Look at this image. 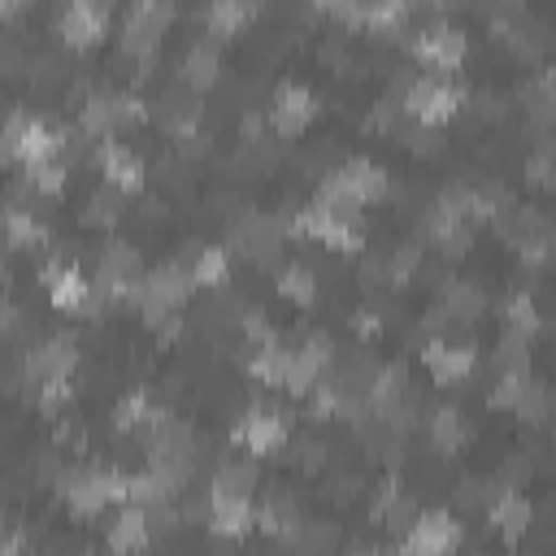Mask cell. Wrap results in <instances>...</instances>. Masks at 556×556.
<instances>
[{
  "label": "cell",
  "mask_w": 556,
  "mask_h": 556,
  "mask_svg": "<svg viewBox=\"0 0 556 556\" xmlns=\"http://www.w3.org/2000/svg\"><path fill=\"white\" fill-rule=\"evenodd\" d=\"M139 274H143V261H139V248H135L130 239H109V243L100 248V274H96V282H100L113 300H126L130 287L139 282Z\"/></svg>",
  "instance_id": "9"
},
{
  "label": "cell",
  "mask_w": 556,
  "mask_h": 556,
  "mask_svg": "<svg viewBox=\"0 0 556 556\" xmlns=\"http://www.w3.org/2000/svg\"><path fill=\"white\" fill-rule=\"evenodd\" d=\"M482 308H486V295H482L478 282H447V291H443V317L473 321Z\"/></svg>",
  "instance_id": "26"
},
{
  "label": "cell",
  "mask_w": 556,
  "mask_h": 556,
  "mask_svg": "<svg viewBox=\"0 0 556 556\" xmlns=\"http://www.w3.org/2000/svg\"><path fill=\"white\" fill-rule=\"evenodd\" d=\"M0 226H4L9 243H17V248H43L48 243V226L35 217V208H9L4 204Z\"/></svg>",
  "instance_id": "21"
},
{
  "label": "cell",
  "mask_w": 556,
  "mask_h": 556,
  "mask_svg": "<svg viewBox=\"0 0 556 556\" xmlns=\"http://www.w3.org/2000/svg\"><path fill=\"white\" fill-rule=\"evenodd\" d=\"M17 547H22V539L9 534V530H0V552H17Z\"/></svg>",
  "instance_id": "36"
},
{
  "label": "cell",
  "mask_w": 556,
  "mask_h": 556,
  "mask_svg": "<svg viewBox=\"0 0 556 556\" xmlns=\"http://www.w3.org/2000/svg\"><path fill=\"white\" fill-rule=\"evenodd\" d=\"M421 361H426L434 382H465L473 374V365H478L473 348L469 343H452V339H430L421 348Z\"/></svg>",
  "instance_id": "13"
},
{
  "label": "cell",
  "mask_w": 556,
  "mask_h": 556,
  "mask_svg": "<svg viewBox=\"0 0 556 556\" xmlns=\"http://www.w3.org/2000/svg\"><path fill=\"white\" fill-rule=\"evenodd\" d=\"M547 387L539 382V378H526V387H521V395H517V404H513V413L521 417V421H543L547 417Z\"/></svg>",
  "instance_id": "32"
},
{
  "label": "cell",
  "mask_w": 556,
  "mask_h": 556,
  "mask_svg": "<svg viewBox=\"0 0 556 556\" xmlns=\"http://www.w3.org/2000/svg\"><path fill=\"white\" fill-rule=\"evenodd\" d=\"M256 526H261L265 534H295L304 521H300L291 495H269V500L256 508Z\"/></svg>",
  "instance_id": "28"
},
{
  "label": "cell",
  "mask_w": 556,
  "mask_h": 556,
  "mask_svg": "<svg viewBox=\"0 0 556 556\" xmlns=\"http://www.w3.org/2000/svg\"><path fill=\"white\" fill-rule=\"evenodd\" d=\"M274 287H278V295H287L291 304H313V300H317V274H313L308 265H300V261L274 269Z\"/></svg>",
  "instance_id": "24"
},
{
  "label": "cell",
  "mask_w": 556,
  "mask_h": 556,
  "mask_svg": "<svg viewBox=\"0 0 556 556\" xmlns=\"http://www.w3.org/2000/svg\"><path fill=\"white\" fill-rule=\"evenodd\" d=\"M187 291H191V274H187V265H156V269L139 274V282L130 287L126 300H135L139 313H143V321L152 326L156 317L174 313V308L187 300Z\"/></svg>",
  "instance_id": "4"
},
{
  "label": "cell",
  "mask_w": 556,
  "mask_h": 556,
  "mask_svg": "<svg viewBox=\"0 0 556 556\" xmlns=\"http://www.w3.org/2000/svg\"><path fill=\"white\" fill-rule=\"evenodd\" d=\"M122 195L126 191H117V187H100V191H91L87 195V204H83V222L87 226H109V222H117V213H122Z\"/></svg>",
  "instance_id": "30"
},
{
  "label": "cell",
  "mask_w": 556,
  "mask_h": 556,
  "mask_svg": "<svg viewBox=\"0 0 556 556\" xmlns=\"http://www.w3.org/2000/svg\"><path fill=\"white\" fill-rule=\"evenodd\" d=\"M174 22V0H135L122 26V52L135 61V74H143V65L156 56V43L165 35V26Z\"/></svg>",
  "instance_id": "2"
},
{
  "label": "cell",
  "mask_w": 556,
  "mask_h": 556,
  "mask_svg": "<svg viewBox=\"0 0 556 556\" xmlns=\"http://www.w3.org/2000/svg\"><path fill=\"white\" fill-rule=\"evenodd\" d=\"M400 104L421 126H439L460 109V87H452L447 78H408L400 91Z\"/></svg>",
  "instance_id": "7"
},
{
  "label": "cell",
  "mask_w": 556,
  "mask_h": 556,
  "mask_svg": "<svg viewBox=\"0 0 556 556\" xmlns=\"http://www.w3.org/2000/svg\"><path fill=\"white\" fill-rule=\"evenodd\" d=\"M430 439H434V447L439 452H460L465 447V439H469V421L456 413V408H434L430 413Z\"/></svg>",
  "instance_id": "27"
},
{
  "label": "cell",
  "mask_w": 556,
  "mask_h": 556,
  "mask_svg": "<svg viewBox=\"0 0 556 556\" xmlns=\"http://www.w3.org/2000/svg\"><path fill=\"white\" fill-rule=\"evenodd\" d=\"M404 22H408V4L404 0H361V26L400 30Z\"/></svg>",
  "instance_id": "29"
},
{
  "label": "cell",
  "mask_w": 556,
  "mask_h": 556,
  "mask_svg": "<svg viewBox=\"0 0 556 556\" xmlns=\"http://www.w3.org/2000/svg\"><path fill=\"white\" fill-rule=\"evenodd\" d=\"M156 413H161V408L152 404L148 391H126V395L117 400V408H113V426H117L122 434H143V426H148Z\"/></svg>",
  "instance_id": "23"
},
{
  "label": "cell",
  "mask_w": 556,
  "mask_h": 556,
  "mask_svg": "<svg viewBox=\"0 0 556 556\" xmlns=\"http://www.w3.org/2000/svg\"><path fill=\"white\" fill-rule=\"evenodd\" d=\"M413 52H417V61H426L434 70H456L465 61V35L447 22H430V26L417 30Z\"/></svg>",
  "instance_id": "12"
},
{
  "label": "cell",
  "mask_w": 556,
  "mask_h": 556,
  "mask_svg": "<svg viewBox=\"0 0 556 556\" xmlns=\"http://www.w3.org/2000/svg\"><path fill=\"white\" fill-rule=\"evenodd\" d=\"M486 517H491V526L504 534V543H521V534H526V526H530V504L521 500L517 486H500L495 500L486 504Z\"/></svg>",
  "instance_id": "17"
},
{
  "label": "cell",
  "mask_w": 556,
  "mask_h": 556,
  "mask_svg": "<svg viewBox=\"0 0 556 556\" xmlns=\"http://www.w3.org/2000/svg\"><path fill=\"white\" fill-rule=\"evenodd\" d=\"M317 113V100L308 87L300 83H282L274 96H269V109H265V126L274 135H300Z\"/></svg>",
  "instance_id": "10"
},
{
  "label": "cell",
  "mask_w": 556,
  "mask_h": 556,
  "mask_svg": "<svg viewBox=\"0 0 556 556\" xmlns=\"http://www.w3.org/2000/svg\"><path fill=\"white\" fill-rule=\"evenodd\" d=\"M547 178H552V156H547V148H543V152H534V156H530V182H539V187H543Z\"/></svg>",
  "instance_id": "35"
},
{
  "label": "cell",
  "mask_w": 556,
  "mask_h": 556,
  "mask_svg": "<svg viewBox=\"0 0 556 556\" xmlns=\"http://www.w3.org/2000/svg\"><path fill=\"white\" fill-rule=\"evenodd\" d=\"M78 365V343L70 334H52V339H39L30 343V352L22 356V378L39 391L48 382H65Z\"/></svg>",
  "instance_id": "6"
},
{
  "label": "cell",
  "mask_w": 556,
  "mask_h": 556,
  "mask_svg": "<svg viewBox=\"0 0 556 556\" xmlns=\"http://www.w3.org/2000/svg\"><path fill=\"white\" fill-rule=\"evenodd\" d=\"M456 543H460V526L447 513H417L413 526L404 530V552H417V556H439V552H452Z\"/></svg>",
  "instance_id": "11"
},
{
  "label": "cell",
  "mask_w": 556,
  "mask_h": 556,
  "mask_svg": "<svg viewBox=\"0 0 556 556\" xmlns=\"http://www.w3.org/2000/svg\"><path fill=\"white\" fill-rule=\"evenodd\" d=\"M291 230L304 235V239H317L326 248H339V252H356L361 248V217L356 213L326 208L321 200H313L308 208H300L291 217Z\"/></svg>",
  "instance_id": "5"
},
{
  "label": "cell",
  "mask_w": 556,
  "mask_h": 556,
  "mask_svg": "<svg viewBox=\"0 0 556 556\" xmlns=\"http://www.w3.org/2000/svg\"><path fill=\"white\" fill-rule=\"evenodd\" d=\"M26 178L35 182L39 195H56V191L65 187V178H70V161H65V152H48V156L26 161Z\"/></svg>",
  "instance_id": "25"
},
{
  "label": "cell",
  "mask_w": 556,
  "mask_h": 556,
  "mask_svg": "<svg viewBox=\"0 0 556 556\" xmlns=\"http://www.w3.org/2000/svg\"><path fill=\"white\" fill-rule=\"evenodd\" d=\"M217 78H222V56H217V48H208V39L191 43V48L182 52V83H187L191 91H208Z\"/></svg>",
  "instance_id": "19"
},
{
  "label": "cell",
  "mask_w": 556,
  "mask_h": 556,
  "mask_svg": "<svg viewBox=\"0 0 556 556\" xmlns=\"http://www.w3.org/2000/svg\"><path fill=\"white\" fill-rule=\"evenodd\" d=\"M43 287H48V300L65 313H83L87 304V291H91V278H83V269L74 261H52L43 269Z\"/></svg>",
  "instance_id": "16"
},
{
  "label": "cell",
  "mask_w": 556,
  "mask_h": 556,
  "mask_svg": "<svg viewBox=\"0 0 556 556\" xmlns=\"http://www.w3.org/2000/svg\"><path fill=\"white\" fill-rule=\"evenodd\" d=\"M226 252L222 248H200L195 256H191V265H187V274H191V282H200V287H222L226 282Z\"/></svg>",
  "instance_id": "31"
},
{
  "label": "cell",
  "mask_w": 556,
  "mask_h": 556,
  "mask_svg": "<svg viewBox=\"0 0 556 556\" xmlns=\"http://www.w3.org/2000/svg\"><path fill=\"white\" fill-rule=\"evenodd\" d=\"M104 22H109V0H70L56 26L70 48H87L104 35Z\"/></svg>",
  "instance_id": "14"
},
{
  "label": "cell",
  "mask_w": 556,
  "mask_h": 556,
  "mask_svg": "<svg viewBox=\"0 0 556 556\" xmlns=\"http://www.w3.org/2000/svg\"><path fill=\"white\" fill-rule=\"evenodd\" d=\"M256 13V0H208L204 4V26L217 30V35H235L252 22Z\"/></svg>",
  "instance_id": "22"
},
{
  "label": "cell",
  "mask_w": 556,
  "mask_h": 556,
  "mask_svg": "<svg viewBox=\"0 0 556 556\" xmlns=\"http://www.w3.org/2000/svg\"><path fill=\"white\" fill-rule=\"evenodd\" d=\"M504 317H508V326H513V330H526V334H534V330H539V304H534V295H530V291H517V295H508V304H504Z\"/></svg>",
  "instance_id": "33"
},
{
  "label": "cell",
  "mask_w": 556,
  "mask_h": 556,
  "mask_svg": "<svg viewBox=\"0 0 556 556\" xmlns=\"http://www.w3.org/2000/svg\"><path fill=\"white\" fill-rule=\"evenodd\" d=\"M526 343H530V334L508 326V334L500 339V352H495L500 369H526V361H530V348H526Z\"/></svg>",
  "instance_id": "34"
},
{
  "label": "cell",
  "mask_w": 556,
  "mask_h": 556,
  "mask_svg": "<svg viewBox=\"0 0 556 556\" xmlns=\"http://www.w3.org/2000/svg\"><path fill=\"white\" fill-rule=\"evenodd\" d=\"M230 434H235L239 447H248V452H256V456L278 452L282 439H287V413H282V408H269V404H256V408L239 413V421H235Z\"/></svg>",
  "instance_id": "8"
},
{
  "label": "cell",
  "mask_w": 556,
  "mask_h": 556,
  "mask_svg": "<svg viewBox=\"0 0 556 556\" xmlns=\"http://www.w3.org/2000/svg\"><path fill=\"white\" fill-rule=\"evenodd\" d=\"M56 495L74 513L96 517L109 504H122L126 500V473L122 469H61L56 473Z\"/></svg>",
  "instance_id": "1"
},
{
  "label": "cell",
  "mask_w": 556,
  "mask_h": 556,
  "mask_svg": "<svg viewBox=\"0 0 556 556\" xmlns=\"http://www.w3.org/2000/svg\"><path fill=\"white\" fill-rule=\"evenodd\" d=\"M148 104L130 91H87L78 104V130H87L91 139H109L122 126L143 122Z\"/></svg>",
  "instance_id": "3"
},
{
  "label": "cell",
  "mask_w": 556,
  "mask_h": 556,
  "mask_svg": "<svg viewBox=\"0 0 556 556\" xmlns=\"http://www.w3.org/2000/svg\"><path fill=\"white\" fill-rule=\"evenodd\" d=\"M96 165H100L104 182L117 187V191H135V187L143 182V161H139L126 143H117L113 135L96 143Z\"/></svg>",
  "instance_id": "15"
},
{
  "label": "cell",
  "mask_w": 556,
  "mask_h": 556,
  "mask_svg": "<svg viewBox=\"0 0 556 556\" xmlns=\"http://www.w3.org/2000/svg\"><path fill=\"white\" fill-rule=\"evenodd\" d=\"M152 543V530H148V517L139 504H130L113 526H109V547L113 552H139Z\"/></svg>",
  "instance_id": "20"
},
{
  "label": "cell",
  "mask_w": 556,
  "mask_h": 556,
  "mask_svg": "<svg viewBox=\"0 0 556 556\" xmlns=\"http://www.w3.org/2000/svg\"><path fill=\"white\" fill-rule=\"evenodd\" d=\"M256 465L252 460H243V456H226L217 469H213V482H208V495H243V500H252V491H256Z\"/></svg>",
  "instance_id": "18"
}]
</instances>
